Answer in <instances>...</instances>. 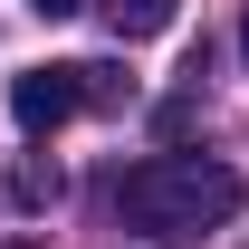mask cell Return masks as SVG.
<instances>
[{"instance_id": "cell-1", "label": "cell", "mask_w": 249, "mask_h": 249, "mask_svg": "<svg viewBox=\"0 0 249 249\" xmlns=\"http://www.w3.org/2000/svg\"><path fill=\"white\" fill-rule=\"evenodd\" d=\"M249 182L220 154H154L115 182V220L134 240H211L220 220H240Z\"/></svg>"}, {"instance_id": "cell-2", "label": "cell", "mask_w": 249, "mask_h": 249, "mask_svg": "<svg viewBox=\"0 0 249 249\" xmlns=\"http://www.w3.org/2000/svg\"><path fill=\"white\" fill-rule=\"evenodd\" d=\"M10 115H19V134H58L67 115H87V58L19 67V77H10Z\"/></svg>"}, {"instance_id": "cell-3", "label": "cell", "mask_w": 249, "mask_h": 249, "mask_svg": "<svg viewBox=\"0 0 249 249\" xmlns=\"http://www.w3.org/2000/svg\"><path fill=\"white\" fill-rule=\"evenodd\" d=\"M173 10L182 0H106V29L115 38H154V29H173Z\"/></svg>"}, {"instance_id": "cell-4", "label": "cell", "mask_w": 249, "mask_h": 249, "mask_svg": "<svg viewBox=\"0 0 249 249\" xmlns=\"http://www.w3.org/2000/svg\"><path fill=\"white\" fill-rule=\"evenodd\" d=\"M10 201H19V211H48V201H58V163H19V173H10Z\"/></svg>"}, {"instance_id": "cell-5", "label": "cell", "mask_w": 249, "mask_h": 249, "mask_svg": "<svg viewBox=\"0 0 249 249\" xmlns=\"http://www.w3.org/2000/svg\"><path fill=\"white\" fill-rule=\"evenodd\" d=\"M29 10H38V19H67V10H77V0H29Z\"/></svg>"}, {"instance_id": "cell-6", "label": "cell", "mask_w": 249, "mask_h": 249, "mask_svg": "<svg viewBox=\"0 0 249 249\" xmlns=\"http://www.w3.org/2000/svg\"><path fill=\"white\" fill-rule=\"evenodd\" d=\"M240 58H249V10H240Z\"/></svg>"}, {"instance_id": "cell-7", "label": "cell", "mask_w": 249, "mask_h": 249, "mask_svg": "<svg viewBox=\"0 0 249 249\" xmlns=\"http://www.w3.org/2000/svg\"><path fill=\"white\" fill-rule=\"evenodd\" d=\"M10 249H29V240H10Z\"/></svg>"}]
</instances>
